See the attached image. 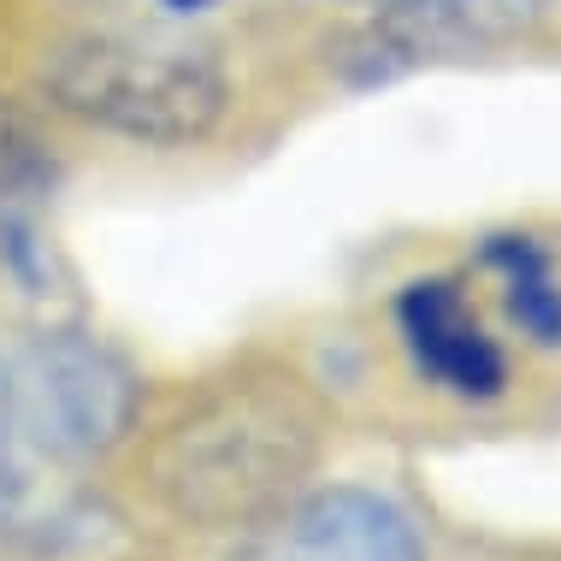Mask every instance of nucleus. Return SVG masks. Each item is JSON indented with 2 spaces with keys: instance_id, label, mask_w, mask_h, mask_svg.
<instances>
[{
  "instance_id": "nucleus-1",
  "label": "nucleus",
  "mask_w": 561,
  "mask_h": 561,
  "mask_svg": "<svg viewBox=\"0 0 561 561\" xmlns=\"http://www.w3.org/2000/svg\"><path fill=\"white\" fill-rule=\"evenodd\" d=\"M325 449V402L278 355H242L195 378L136 449V484L165 520L249 533L308 484Z\"/></svg>"
},
{
  "instance_id": "nucleus-2",
  "label": "nucleus",
  "mask_w": 561,
  "mask_h": 561,
  "mask_svg": "<svg viewBox=\"0 0 561 561\" xmlns=\"http://www.w3.org/2000/svg\"><path fill=\"white\" fill-rule=\"evenodd\" d=\"M42 95L78 125L142 148L207 142L231 107V83L214 54L136 30H89L59 42L42 66Z\"/></svg>"
},
{
  "instance_id": "nucleus-3",
  "label": "nucleus",
  "mask_w": 561,
  "mask_h": 561,
  "mask_svg": "<svg viewBox=\"0 0 561 561\" xmlns=\"http://www.w3.org/2000/svg\"><path fill=\"white\" fill-rule=\"evenodd\" d=\"M0 360L12 414L48 461H95L136 432L142 378L89 331H36L19 348H0Z\"/></svg>"
},
{
  "instance_id": "nucleus-4",
  "label": "nucleus",
  "mask_w": 561,
  "mask_h": 561,
  "mask_svg": "<svg viewBox=\"0 0 561 561\" xmlns=\"http://www.w3.org/2000/svg\"><path fill=\"white\" fill-rule=\"evenodd\" d=\"M231 561H426V543L390 496L325 484L254 520Z\"/></svg>"
},
{
  "instance_id": "nucleus-5",
  "label": "nucleus",
  "mask_w": 561,
  "mask_h": 561,
  "mask_svg": "<svg viewBox=\"0 0 561 561\" xmlns=\"http://www.w3.org/2000/svg\"><path fill=\"white\" fill-rule=\"evenodd\" d=\"M59 165L19 107H0V278L19 296H54L59 261L48 242V202Z\"/></svg>"
},
{
  "instance_id": "nucleus-6",
  "label": "nucleus",
  "mask_w": 561,
  "mask_h": 561,
  "mask_svg": "<svg viewBox=\"0 0 561 561\" xmlns=\"http://www.w3.org/2000/svg\"><path fill=\"white\" fill-rule=\"evenodd\" d=\"M538 19L543 0H385V19L367 36V59L378 78H390L420 59H455L514 42Z\"/></svg>"
},
{
  "instance_id": "nucleus-7",
  "label": "nucleus",
  "mask_w": 561,
  "mask_h": 561,
  "mask_svg": "<svg viewBox=\"0 0 561 561\" xmlns=\"http://www.w3.org/2000/svg\"><path fill=\"white\" fill-rule=\"evenodd\" d=\"M397 325H402V343L414 355V367L432 385H444L449 397H467V402L503 397V385H508L503 348L484 337V325L473 320L467 296L449 278L408 284L397 296Z\"/></svg>"
},
{
  "instance_id": "nucleus-8",
  "label": "nucleus",
  "mask_w": 561,
  "mask_h": 561,
  "mask_svg": "<svg viewBox=\"0 0 561 561\" xmlns=\"http://www.w3.org/2000/svg\"><path fill=\"white\" fill-rule=\"evenodd\" d=\"M484 261L503 272L508 313L538 348H561V284L550 272V254L533 237H491Z\"/></svg>"
},
{
  "instance_id": "nucleus-9",
  "label": "nucleus",
  "mask_w": 561,
  "mask_h": 561,
  "mask_svg": "<svg viewBox=\"0 0 561 561\" xmlns=\"http://www.w3.org/2000/svg\"><path fill=\"white\" fill-rule=\"evenodd\" d=\"M30 503H36V449L12 414V385L7 360H0V526H19Z\"/></svg>"
},
{
  "instance_id": "nucleus-10",
  "label": "nucleus",
  "mask_w": 561,
  "mask_h": 561,
  "mask_svg": "<svg viewBox=\"0 0 561 561\" xmlns=\"http://www.w3.org/2000/svg\"><path fill=\"white\" fill-rule=\"evenodd\" d=\"M165 7H178V12H202L207 0H165Z\"/></svg>"
},
{
  "instance_id": "nucleus-11",
  "label": "nucleus",
  "mask_w": 561,
  "mask_h": 561,
  "mask_svg": "<svg viewBox=\"0 0 561 561\" xmlns=\"http://www.w3.org/2000/svg\"><path fill=\"white\" fill-rule=\"evenodd\" d=\"M378 7H385V0H378Z\"/></svg>"
}]
</instances>
